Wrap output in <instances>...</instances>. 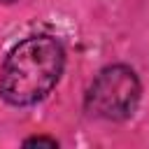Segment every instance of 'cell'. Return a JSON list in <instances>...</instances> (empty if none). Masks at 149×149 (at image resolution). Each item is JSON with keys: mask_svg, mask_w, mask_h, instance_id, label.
Instances as JSON below:
<instances>
[{"mask_svg": "<svg viewBox=\"0 0 149 149\" xmlns=\"http://www.w3.org/2000/svg\"><path fill=\"white\" fill-rule=\"evenodd\" d=\"M63 65L65 54L56 37H28L5 58L0 70V93L9 105H33L56 86Z\"/></svg>", "mask_w": 149, "mask_h": 149, "instance_id": "obj_1", "label": "cell"}, {"mask_svg": "<svg viewBox=\"0 0 149 149\" xmlns=\"http://www.w3.org/2000/svg\"><path fill=\"white\" fill-rule=\"evenodd\" d=\"M140 100V79L128 65H109L98 72L88 93L86 109L93 116L121 121L133 114Z\"/></svg>", "mask_w": 149, "mask_h": 149, "instance_id": "obj_2", "label": "cell"}, {"mask_svg": "<svg viewBox=\"0 0 149 149\" xmlns=\"http://www.w3.org/2000/svg\"><path fill=\"white\" fill-rule=\"evenodd\" d=\"M26 147H33V144H47V147H58V142L56 140H51V137H28L26 142H23Z\"/></svg>", "mask_w": 149, "mask_h": 149, "instance_id": "obj_3", "label": "cell"}]
</instances>
